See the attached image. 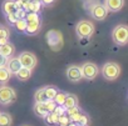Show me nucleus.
<instances>
[{"mask_svg": "<svg viewBox=\"0 0 128 126\" xmlns=\"http://www.w3.org/2000/svg\"><path fill=\"white\" fill-rule=\"evenodd\" d=\"M45 39H46V42H48V45L50 46L52 50L58 51L63 47V35H62L60 31L49 30L45 35Z\"/></svg>", "mask_w": 128, "mask_h": 126, "instance_id": "1", "label": "nucleus"}, {"mask_svg": "<svg viewBox=\"0 0 128 126\" xmlns=\"http://www.w3.org/2000/svg\"><path fill=\"white\" fill-rule=\"evenodd\" d=\"M100 73L104 76V79L113 81L120 75V66L117 62H106L100 70Z\"/></svg>", "mask_w": 128, "mask_h": 126, "instance_id": "2", "label": "nucleus"}, {"mask_svg": "<svg viewBox=\"0 0 128 126\" xmlns=\"http://www.w3.org/2000/svg\"><path fill=\"white\" fill-rule=\"evenodd\" d=\"M76 31L80 39H88L94 33V25L89 20H80L76 26Z\"/></svg>", "mask_w": 128, "mask_h": 126, "instance_id": "3", "label": "nucleus"}, {"mask_svg": "<svg viewBox=\"0 0 128 126\" xmlns=\"http://www.w3.org/2000/svg\"><path fill=\"white\" fill-rule=\"evenodd\" d=\"M112 39L117 45H126L128 41V28L126 25H118L112 31Z\"/></svg>", "mask_w": 128, "mask_h": 126, "instance_id": "4", "label": "nucleus"}, {"mask_svg": "<svg viewBox=\"0 0 128 126\" xmlns=\"http://www.w3.org/2000/svg\"><path fill=\"white\" fill-rule=\"evenodd\" d=\"M80 71H82V78H84L87 80H93L99 74L98 66L96 64H93V62H84L80 66Z\"/></svg>", "mask_w": 128, "mask_h": 126, "instance_id": "5", "label": "nucleus"}, {"mask_svg": "<svg viewBox=\"0 0 128 126\" xmlns=\"http://www.w3.org/2000/svg\"><path fill=\"white\" fill-rule=\"evenodd\" d=\"M89 13H90V15H92L93 19L99 20V21H100V20H104V19L107 18V15H108L107 8L104 6V4H100L99 1L94 3V4L89 8Z\"/></svg>", "mask_w": 128, "mask_h": 126, "instance_id": "6", "label": "nucleus"}, {"mask_svg": "<svg viewBox=\"0 0 128 126\" xmlns=\"http://www.w3.org/2000/svg\"><path fill=\"white\" fill-rule=\"evenodd\" d=\"M18 59H19V61H20V64H22L23 68H26V69H30V70H33L36 66V62H38L35 55L32 54V52H28V51L22 52L18 56Z\"/></svg>", "mask_w": 128, "mask_h": 126, "instance_id": "7", "label": "nucleus"}, {"mask_svg": "<svg viewBox=\"0 0 128 126\" xmlns=\"http://www.w3.org/2000/svg\"><path fill=\"white\" fill-rule=\"evenodd\" d=\"M15 97H16V95H15L14 89H12L9 86H2L0 87V102L2 104H4V105L12 104L15 100Z\"/></svg>", "mask_w": 128, "mask_h": 126, "instance_id": "8", "label": "nucleus"}, {"mask_svg": "<svg viewBox=\"0 0 128 126\" xmlns=\"http://www.w3.org/2000/svg\"><path fill=\"white\" fill-rule=\"evenodd\" d=\"M67 76L68 80L72 83H78L82 79V71H80V66L77 65H70L67 69Z\"/></svg>", "mask_w": 128, "mask_h": 126, "instance_id": "9", "label": "nucleus"}, {"mask_svg": "<svg viewBox=\"0 0 128 126\" xmlns=\"http://www.w3.org/2000/svg\"><path fill=\"white\" fill-rule=\"evenodd\" d=\"M124 5V0H104V6L108 11H119Z\"/></svg>", "mask_w": 128, "mask_h": 126, "instance_id": "10", "label": "nucleus"}, {"mask_svg": "<svg viewBox=\"0 0 128 126\" xmlns=\"http://www.w3.org/2000/svg\"><path fill=\"white\" fill-rule=\"evenodd\" d=\"M66 114L68 115V117H69V120H70L72 122H77L78 119L80 117V115L83 114V111H82V109L77 105V106H74V107L67 109V110H66Z\"/></svg>", "mask_w": 128, "mask_h": 126, "instance_id": "11", "label": "nucleus"}, {"mask_svg": "<svg viewBox=\"0 0 128 126\" xmlns=\"http://www.w3.org/2000/svg\"><path fill=\"white\" fill-rule=\"evenodd\" d=\"M22 68V64L18 57H12L10 60H8L6 62V69L12 73V74H16L18 70Z\"/></svg>", "mask_w": 128, "mask_h": 126, "instance_id": "12", "label": "nucleus"}, {"mask_svg": "<svg viewBox=\"0 0 128 126\" xmlns=\"http://www.w3.org/2000/svg\"><path fill=\"white\" fill-rule=\"evenodd\" d=\"M40 30V20H34V21H26V28L25 33L29 35H34Z\"/></svg>", "mask_w": 128, "mask_h": 126, "instance_id": "13", "label": "nucleus"}, {"mask_svg": "<svg viewBox=\"0 0 128 126\" xmlns=\"http://www.w3.org/2000/svg\"><path fill=\"white\" fill-rule=\"evenodd\" d=\"M14 52H15V46L13 45V44H10V42H6V44H4V45H2L0 46V54L2 55H4L5 57H12L13 55H14Z\"/></svg>", "mask_w": 128, "mask_h": 126, "instance_id": "14", "label": "nucleus"}, {"mask_svg": "<svg viewBox=\"0 0 128 126\" xmlns=\"http://www.w3.org/2000/svg\"><path fill=\"white\" fill-rule=\"evenodd\" d=\"M78 105V97L73 94H67V97L64 100V104H63V107L64 109H70V107H74Z\"/></svg>", "mask_w": 128, "mask_h": 126, "instance_id": "15", "label": "nucleus"}, {"mask_svg": "<svg viewBox=\"0 0 128 126\" xmlns=\"http://www.w3.org/2000/svg\"><path fill=\"white\" fill-rule=\"evenodd\" d=\"M15 75L18 76V79H19L20 81H26V80L30 79V76H32V70L22 66V68L18 70V73H16Z\"/></svg>", "mask_w": 128, "mask_h": 126, "instance_id": "16", "label": "nucleus"}, {"mask_svg": "<svg viewBox=\"0 0 128 126\" xmlns=\"http://www.w3.org/2000/svg\"><path fill=\"white\" fill-rule=\"evenodd\" d=\"M34 112L39 117H44L49 111H48V109H46V106H45L44 102H35V105H34Z\"/></svg>", "mask_w": 128, "mask_h": 126, "instance_id": "17", "label": "nucleus"}, {"mask_svg": "<svg viewBox=\"0 0 128 126\" xmlns=\"http://www.w3.org/2000/svg\"><path fill=\"white\" fill-rule=\"evenodd\" d=\"M3 11L5 15L8 14H12V13H15L16 8H15V4H14V0H5L3 3Z\"/></svg>", "mask_w": 128, "mask_h": 126, "instance_id": "18", "label": "nucleus"}, {"mask_svg": "<svg viewBox=\"0 0 128 126\" xmlns=\"http://www.w3.org/2000/svg\"><path fill=\"white\" fill-rule=\"evenodd\" d=\"M58 115L54 114V112H48L43 119L45 120V124L49 125V126H56L58 125Z\"/></svg>", "mask_w": 128, "mask_h": 126, "instance_id": "19", "label": "nucleus"}, {"mask_svg": "<svg viewBox=\"0 0 128 126\" xmlns=\"http://www.w3.org/2000/svg\"><path fill=\"white\" fill-rule=\"evenodd\" d=\"M10 78H12V73L6 69V66L0 68V83L5 84L6 81L10 80Z\"/></svg>", "mask_w": 128, "mask_h": 126, "instance_id": "20", "label": "nucleus"}, {"mask_svg": "<svg viewBox=\"0 0 128 126\" xmlns=\"http://www.w3.org/2000/svg\"><path fill=\"white\" fill-rule=\"evenodd\" d=\"M43 89H44V92H45V96H46L48 100H53L55 94L58 92V89L55 86H52V85H48V86H45Z\"/></svg>", "mask_w": 128, "mask_h": 126, "instance_id": "21", "label": "nucleus"}, {"mask_svg": "<svg viewBox=\"0 0 128 126\" xmlns=\"http://www.w3.org/2000/svg\"><path fill=\"white\" fill-rule=\"evenodd\" d=\"M0 126H12V116L8 112H0Z\"/></svg>", "mask_w": 128, "mask_h": 126, "instance_id": "22", "label": "nucleus"}, {"mask_svg": "<svg viewBox=\"0 0 128 126\" xmlns=\"http://www.w3.org/2000/svg\"><path fill=\"white\" fill-rule=\"evenodd\" d=\"M67 94L68 92H63V91H58L56 94H55V96H54V102L56 104V105H62L63 106V104H64V100H66V97H67Z\"/></svg>", "mask_w": 128, "mask_h": 126, "instance_id": "23", "label": "nucleus"}, {"mask_svg": "<svg viewBox=\"0 0 128 126\" xmlns=\"http://www.w3.org/2000/svg\"><path fill=\"white\" fill-rule=\"evenodd\" d=\"M34 100H35V102H44V101L48 100L46 96H45L44 89H39V90H36V92H35V95H34Z\"/></svg>", "mask_w": 128, "mask_h": 126, "instance_id": "24", "label": "nucleus"}, {"mask_svg": "<svg viewBox=\"0 0 128 126\" xmlns=\"http://www.w3.org/2000/svg\"><path fill=\"white\" fill-rule=\"evenodd\" d=\"M13 25L15 26V29H16L18 31L25 33V28H26V21H25V19H18Z\"/></svg>", "mask_w": 128, "mask_h": 126, "instance_id": "25", "label": "nucleus"}, {"mask_svg": "<svg viewBox=\"0 0 128 126\" xmlns=\"http://www.w3.org/2000/svg\"><path fill=\"white\" fill-rule=\"evenodd\" d=\"M69 122H70V120H69L68 115L67 114H63V115H60L58 117V125L56 126H68Z\"/></svg>", "mask_w": 128, "mask_h": 126, "instance_id": "26", "label": "nucleus"}, {"mask_svg": "<svg viewBox=\"0 0 128 126\" xmlns=\"http://www.w3.org/2000/svg\"><path fill=\"white\" fill-rule=\"evenodd\" d=\"M76 124H77L78 126H88V124H89V117H88V116L83 112Z\"/></svg>", "mask_w": 128, "mask_h": 126, "instance_id": "27", "label": "nucleus"}, {"mask_svg": "<svg viewBox=\"0 0 128 126\" xmlns=\"http://www.w3.org/2000/svg\"><path fill=\"white\" fill-rule=\"evenodd\" d=\"M26 10H24L23 8H19V9H16L15 10V15H16V18L18 19H24L25 18V15H26Z\"/></svg>", "mask_w": 128, "mask_h": 126, "instance_id": "28", "label": "nucleus"}, {"mask_svg": "<svg viewBox=\"0 0 128 126\" xmlns=\"http://www.w3.org/2000/svg\"><path fill=\"white\" fill-rule=\"evenodd\" d=\"M44 104H45V106H46V109H48L49 112H52L54 110V107L56 106V104L54 102V100H46V101H44Z\"/></svg>", "mask_w": 128, "mask_h": 126, "instance_id": "29", "label": "nucleus"}, {"mask_svg": "<svg viewBox=\"0 0 128 126\" xmlns=\"http://www.w3.org/2000/svg\"><path fill=\"white\" fill-rule=\"evenodd\" d=\"M52 112H54V114H56L58 116H60V115H63V114H66V109H64L62 105H56Z\"/></svg>", "mask_w": 128, "mask_h": 126, "instance_id": "30", "label": "nucleus"}, {"mask_svg": "<svg viewBox=\"0 0 128 126\" xmlns=\"http://www.w3.org/2000/svg\"><path fill=\"white\" fill-rule=\"evenodd\" d=\"M6 16V20L10 23V24H14L16 20H18V18H16V15H15V13H12V14H8V15H5Z\"/></svg>", "mask_w": 128, "mask_h": 126, "instance_id": "31", "label": "nucleus"}, {"mask_svg": "<svg viewBox=\"0 0 128 126\" xmlns=\"http://www.w3.org/2000/svg\"><path fill=\"white\" fill-rule=\"evenodd\" d=\"M0 36L9 38V30H8L6 28H4L3 25H0Z\"/></svg>", "mask_w": 128, "mask_h": 126, "instance_id": "32", "label": "nucleus"}, {"mask_svg": "<svg viewBox=\"0 0 128 126\" xmlns=\"http://www.w3.org/2000/svg\"><path fill=\"white\" fill-rule=\"evenodd\" d=\"M6 62H8V57H5L4 55L0 54V68L6 66Z\"/></svg>", "mask_w": 128, "mask_h": 126, "instance_id": "33", "label": "nucleus"}, {"mask_svg": "<svg viewBox=\"0 0 128 126\" xmlns=\"http://www.w3.org/2000/svg\"><path fill=\"white\" fill-rule=\"evenodd\" d=\"M40 1H42V5H52L54 1H55V0H40Z\"/></svg>", "mask_w": 128, "mask_h": 126, "instance_id": "34", "label": "nucleus"}, {"mask_svg": "<svg viewBox=\"0 0 128 126\" xmlns=\"http://www.w3.org/2000/svg\"><path fill=\"white\" fill-rule=\"evenodd\" d=\"M9 38H4V36H0V46L2 45H4V44H6V42H9V40H8Z\"/></svg>", "mask_w": 128, "mask_h": 126, "instance_id": "35", "label": "nucleus"}, {"mask_svg": "<svg viewBox=\"0 0 128 126\" xmlns=\"http://www.w3.org/2000/svg\"><path fill=\"white\" fill-rule=\"evenodd\" d=\"M68 126H78V125H77L76 122H72V121H70V122L68 124Z\"/></svg>", "mask_w": 128, "mask_h": 126, "instance_id": "36", "label": "nucleus"}, {"mask_svg": "<svg viewBox=\"0 0 128 126\" xmlns=\"http://www.w3.org/2000/svg\"><path fill=\"white\" fill-rule=\"evenodd\" d=\"M24 126H29V125H24Z\"/></svg>", "mask_w": 128, "mask_h": 126, "instance_id": "37", "label": "nucleus"}, {"mask_svg": "<svg viewBox=\"0 0 128 126\" xmlns=\"http://www.w3.org/2000/svg\"><path fill=\"white\" fill-rule=\"evenodd\" d=\"M39 1H40V0H39Z\"/></svg>", "mask_w": 128, "mask_h": 126, "instance_id": "38", "label": "nucleus"}]
</instances>
